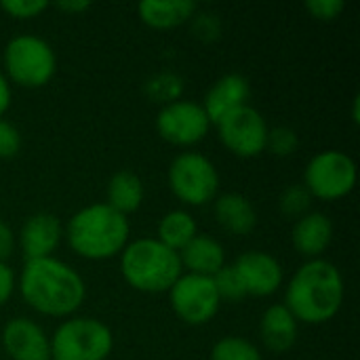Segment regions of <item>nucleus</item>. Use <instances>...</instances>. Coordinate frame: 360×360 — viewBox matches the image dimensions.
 <instances>
[{"instance_id": "f257e3e1", "label": "nucleus", "mask_w": 360, "mask_h": 360, "mask_svg": "<svg viewBox=\"0 0 360 360\" xmlns=\"http://www.w3.org/2000/svg\"><path fill=\"white\" fill-rule=\"evenodd\" d=\"M344 302V281L340 270L327 259H310L291 278L285 295L287 310L295 321L321 325L331 321Z\"/></svg>"}, {"instance_id": "f03ea898", "label": "nucleus", "mask_w": 360, "mask_h": 360, "mask_svg": "<svg viewBox=\"0 0 360 360\" xmlns=\"http://www.w3.org/2000/svg\"><path fill=\"white\" fill-rule=\"evenodd\" d=\"M23 300L46 316H68L84 300L82 278L53 257L30 259L19 283Z\"/></svg>"}, {"instance_id": "7ed1b4c3", "label": "nucleus", "mask_w": 360, "mask_h": 360, "mask_svg": "<svg viewBox=\"0 0 360 360\" xmlns=\"http://www.w3.org/2000/svg\"><path fill=\"white\" fill-rule=\"evenodd\" d=\"M129 240V221L108 205H91L68 224L70 247L86 259L114 257Z\"/></svg>"}, {"instance_id": "20e7f679", "label": "nucleus", "mask_w": 360, "mask_h": 360, "mask_svg": "<svg viewBox=\"0 0 360 360\" xmlns=\"http://www.w3.org/2000/svg\"><path fill=\"white\" fill-rule=\"evenodd\" d=\"M127 283L146 293L169 291L181 276L179 253L171 251L156 238H141L131 243L120 259Z\"/></svg>"}, {"instance_id": "39448f33", "label": "nucleus", "mask_w": 360, "mask_h": 360, "mask_svg": "<svg viewBox=\"0 0 360 360\" xmlns=\"http://www.w3.org/2000/svg\"><path fill=\"white\" fill-rule=\"evenodd\" d=\"M112 331L95 319L65 321L51 340L55 360H105L112 352Z\"/></svg>"}, {"instance_id": "423d86ee", "label": "nucleus", "mask_w": 360, "mask_h": 360, "mask_svg": "<svg viewBox=\"0 0 360 360\" xmlns=\"http://www.w3.org/2000/svg\"><path fill=\"white\" fill-rule=\"evenodd\" d=\"M4 65L11 80L27 89H36L53 78L55 53L42 38L23 34L6 44Z\"/></svg>"}, {"instance_id": "0eeeda50", "label": "nucleus", "mask_w": 360, "mask_h": 360, "mask_svg": "<svg viewBox=\"0 0 360 360\" xmlns=\"http://www.w3.org/2000/svg\"><path fill=\"white\" fill-rule=\"evenodd\" d=\"M169 186L179 200L200 207L217 194L219 175L213 162L202 154L184 152L169 167Z\"/></svg>"}, {"instance_id": "6e6552de", "label": "nucleus", "mask_w": 360, "mask_h": 360, "mask_svg": "<svg viewBox=\"0 0 360 360\" xmlns=\"http://www.w3.org/2000/svg\"><path fill=\"white\" fill-rule=\"evenodd\" d=\"M304 179V188L310 192V196L338 200L352 192L356 184V165L348 154L340 150H327L308 162Z\"/></svg>"}, {"instance_id": "1a4fd4ad", "label": "nucleus", "mask_w": 360, "mask_h": 360, "mask_svg": "<svg viewBox=\"0 0 360 360\" xmlns=\"http://www.w3.org/2000/svg\"><path fill=\"white\" fill-rule=\"evenodd\" d=\"M171 291V306L175 314L188 325H205L219 310V295L211 276L186 274L175 281Z\"/></svg>"}, {"instance_id": "9d476101", "label": "nucleus", "mask_w": 360, "mask_h": 360, "mask_svg": "<svg viewBox=\"0 0 360 360\" xmlns=\"http://www.w3.org/2000/svg\"><path fill=\"white\" fill-rule=\"evenodd\" d=\"M217 129L221 143L236 156L251 158L266 150L268 127L264 116L251 105H243L228 114L217 122Z\"/></svg>"}, {"instance_id": "9b49d317", "label": "nucleus", "mask_w": 360, "mask_h": 360, "mask_svg": "<svg viewBox=\"0 0 360 360\" xmlns=\"http://www.w3.org/2000/svg\"><path fill=\"white\" fill-rule=\"evenodd\" d=\"M209 116L194 101H173L165 105L156 118V129L162 139L175 146H192L209 131Z\"/></svg>"}, {"instance_id": "f8f14e48", "label": "nucleus", "mask_w": 360, "mask_h": 360, "mask_svg": "<svg viewBox=\"0 0 360 360\" xmlns=\"http://www.w3.org/2000/svg\"><path fill=\"white\" fill-rule=\"evenodd\" d=\"M247 295H272L283 283V268L270 253L247 251L232 266Z\"/></svg>"}, {"instance_id": "ddd939ff", "label": "nucleus", "mask_w": 360, "mask_h": 360, "mask_svg": "<svg viewBox=\"0 0 360 360\" xmlns=\"http://www.w3.org/2000/svg\"><path fill=\"white\" fill-rule=\"evenodd\" d=\"M2 344L13 360L51 359V342L30 319H13L2 331Z\"/></svg>"}, {"instance_id": "4468645a", "label": "nucleus", "mask_w": 360, "mask_h": 360, "mask_svg": "<svg viewBox=\"0 0 360 360\" xmlns=\"http://www.w3.org/2000/svg\"><path fill=\"white\" fill-rule=\"evenodd\" d=\"M249 97H251V89L247 78H243L240 74H228L211 86L202 108L209 116V122L217 124L234 110L247 105Z\"/></svg>"}, {"instance_id": "2eb2a0df", "label": "nucleus", "mask_w": 360, "mask_h": 360, "mask_svg": "<svg viewBox=\"0 0 360 360\" xmlns=\"http://www.w3.org/2000/svg\"><path fill=\"white\" fill-rule=\"evenodd\" d=\"M59 238L61 226L59 219L51 213H36L21 228V249L27 262L51 257L53 249L59 245Z\"/></svg>"}, {"instance_id": "dca6fc26", "label": "nucleus", "mask_w": 360, "mask_h": 360, "mask_svg": "<svg viewBox=\"0 0 360 360\" xmlns=\"http://www.w3.org/2000/svg\"><path fill=\"white\" fill-rule=\"evenodd\" d=\"M333 226L323 213H306L293 228V245L306 257H319L331 243Z\"/></svg>"}, {"instance_id": "f3484780", "label": "nucleus", "mask_w": 360, "mask_h": 360, "mask_svg": "<svg viewBox=\"0 0 360 360\" xmlns=\"http://www.w3.org/2000/svg\"><path fill=\"white\" fill-rule=\"evenodd\" d=\"M181 266L190 270V274L198 276H215L226 262L224 249L217 240L209 236H194L179 253Z\"/></svg>"}, {"instance_id": "a211bd4d", "label": "nucleus", "mask_w": 360, "mask_h": 360, "mask_svg": "<svg viewBox=\"0 0 360 360\" xmlns=\"http://www.w3.org/2000/svg\"><path fill=\"white\" fill-rule=\"evenodd\" d=\"M215 217L219 226L236 236L251 234L257 224L255 209L251 200L243 194H224L215 202Z\"/></svg>"}, {"instance_id": "6ab92c4d", "label": "nucleus", "mask_w": 360, "mask_h": 360, "mask_svg": "<svg viewBox=\"0 0 360 360\" xmlns=\"http://www.w3.org/2000/svg\"><path fill=\"white\" fill-rule=\"evenodd\" d=\"M262 340L272 352H287L297 340V321L285 304L270 306L262 319Z\"/></svg>"}, {"instance_id": "aec40b11", "label": "nucleus", "mask_w": 360, "mask_h": 360, "mask_svg": "<svg viewBox=\"0 0 360 360\" xmlns=\"http://www.w3.org/2000/svg\"><path fill=\"white\" fill-rule=\"evenodd\" d=\"M137 11H139V17L150 27L167 30V27H175L188 21L194 15L196 4L192 0H165V2L148 0V2H141Z\"/></svg>"}, {"instance_id": "412c9836", "label": "nucleus", "mask_w": 360, "mask_h": 360, "mask_svg": "<svg viewBox=\"0 0 360 360\" xmlns=\"http://www.w3.org/2000/svg\"><path fill=\"white\" fill-rule=\"evenodd\" d=\"M143 200V184L133 171H118L108 184V207L127 215L139 209Z\"/></svg>"}, {"instance_id": "4be33fe9", "label": "nucleus", "mask_w": 360, "mask_h": 360, "mask_svg": "<svg viewBox=\"0 0 360 360\" xmlns=\"http://www.w3.org/2000/svg\"><path fill=\"white\" fill-rule=\"evenodd\" d=\"M196 236V221L186 211H171L158 224V240L171 251H181Z\"/></svg>"}, {"instance_id": "5701e85b", "label": "nucleus", "mask_w": 360, "mask_h": 360, "mask_svg": "<svg viewBox=\"0 0 360 360\" xmlns=\"http://www.w3.org/2000/svg\"><path fill=\"white\" fill-rule=\"evenodd\" d=\"M211 360H262V354L243 338H224L213 346Z\"/></svg>"}, {"instance_id": "b1692460", "label": "nucleus", "mask_w": 360, "mask_h": 360, "mask_svg": "<svg viewBox=\"0 0 360 360\" xmlns=\"http://www.w3.org/2000/svg\"><path fill=\"white\" fill-rule=\"evenodd\" d=\"M184 91V82L175 74H158L146 84V93L154 101H165L167 105L173 101H179V95Z\"/></svg>"}, {"instance_id": "393cba45", "label": "nucleus", "mask_w": 360, "mask_h": 360, "mask_svg": "<svg viewBox=\"0 0 360 360\" xmlns=\"http://www.w3.org/2000/svg\"><path fill=\"white\" fill-rule=\"evenodd\" d=\"M213 278V285H215V289H217V295H219V300H230V302H238V300H243L247 293H245V287H243V283H240V278H238V274H236V270L232 268V266H224L215 276H211Z\"/></svg>"}, {"instance_id": "a878e982", "label": "nucleus", "mask_w": 360, "mask_h": 360, "mask_svg": "<svg viewBox=\"0 0 360 360\" xmlns=\"http://www.w3.org/2000/svg\"><path fill=\"white\" fill-rule=\"evenodd\" d=\"M310 207V192L304 186H291L281 196V209L287 217H304Z\"/></svg>"}, {"instance_id": "bb28decb", "label": "nucleus", "mask_w": 360, "mask_h": 360, "mask_svg": "<svg viewBox=\"0 0 360 360\" xmlns=\"http://www.w3.org/2000/svg\"><path fill=\"white\" fill-rule=\"evenodd\" d=\"M266 148H270V152H274L276 156H289L297 148V133L293 129H287V127H278L274 131H268Z\"/></svg>"}, {"instance_id": "cd10ccee", "label": "nucleus", "mask_w": 360, "mask_h": 360, "mask_svg": "<svg viewBox=\"0 0 360 360\" xmlns=\"http://www.w3.org/2000/svg\"><path fill=\"white\" fill-rule=\"evenodd\" d=\"M49 6L46 0H4L0 2V8L17 19H30L38 13H42Z\"/></svg>"}, {"instance_id": "c85d7f7f", "label": "nucleus", "mask_w": 360, "mask_h": 360, "mask_svg": "<svg viewBox=\"0 0 360 360\" xmlns=\"http://www.w3.org/2000/svg\"><path fill=\"white\" fill-rule=\"evenodd\" d=\"M21 148V135L19 131L6 122L0 120V158H13Z\"/></svg>"}, {"instance_id": "c756f323", "label": "nucleus", "mask_w": 360, "mask_h": 360, "mask_svg": "<svg viewBox=\"0 0 360 360\" xmlns=\"http://www.w3.org/2000/svg\"><path fill=\"white\" fill-rule=\"evenodd\" d=\"M306 8L321 21H331L344 11L342 0H310L306 2Z\"/></svg>"}, {"instance_id": "7c9ffc66", "label": "nucleus", "mask_w": 360, "mask_h": 360, "mask_svg": "<svg viewBox=\"0 0 360 360\" xmlns=\"http://www.w3.org/2000/svg\"><path fill=\"white\" fill-rule=\"evenodd\" d=\"M13 287H15V276H13V270L0 262V306L11 297L13 293Z\"/></svg>"}, {"instance_id": "2f4dec72", "label": "nucleus", "mask_w": 360, "mask_h": 360, "mask_svg": "<svg viewBox=\"0 0 360 360\" xmlns=\"http://www.w3.org/2000/svg\"><path fill=\"white\" fill-rule=\"evenodd\" d=\"M13 249H15V236H13L11 228L4 221H0V262L11 257Z\"/></svg>"}, {"instance_id": "473e14b6", "label": "nucleus", "mask_w": 360, "mask_h": 360, "mask_svg": "<svg viewBox=\"0 0 360 360\" xmlns=\"http://www.w3.org/2000/svg\"><path fill=\"white\" fill-rule=\"evenodd\" d=\"M8 105H11V86L6 78L0 74V116L8 110Z\"/></svg>"}, {"instance_id": "72a5a7b5", "label": "nucleus", "mask_w": 360, "mask_h": 360, "mask_svg": "<svg viewBox=\"0 0 360 360\" xmlns=\"http://www.w3.org/2000/svg\"><path fill=\"white\" fill-rule=\"evenodd\" d=\"M91 4L86 0H63V2H57V8L61 11H68V13H80V11H86Z\"/></svg>"}]
</instances>
